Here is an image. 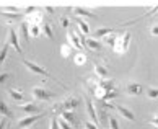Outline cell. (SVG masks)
I'll return each instance as SVG.
<instances>
[{
    "instance_id": "cell-1",
    "label": "cell",
    "mask_w": 158,
    "mask_h": 129,
    "mask_svg": "<svg viewBox=\"0 0 158 129\" xmlns=\"http://www.w3.org/2000/svg\"><path fill=\"white\" fill-rule=\"evenodd\" d=\"M78 105H80V100H78V98L69 97V98H65V100H62V101L56 103L54 106H52V113H54V114H59L60 111H65V110L73 111V110L78 108Z\"/></svg>"
},
{
    "instance_id": "cell-2",
    "label": "cell",
    "mask_w": 158,
    "mask_h": 129,
    "mask_svg": "<svg viewBox=\"0 0 158 129\" xmlns=\"http://www.w3.org/2000/svg\"><path fill=\"white\" fill-rule=\"evenodd\" d=\"M131 39H132V36H131L129 31H126V33H122L121 36H118L116 38L114 46H113L114 52H118V54H124V52H127L129 46H131Z\"/></svg>"
},
{
    "instance_id": "cell-3",
    "label": "cell",
    "mask_w": 158,
    "mask_h": 129,
    "mask_svg": "<svg viewBox=\"0 0 158 129\" xmlns=\"http://www.w3.org/2000/svg\"><path fill=\"white\" fill-rule=\"evenodd\" d=\"M67 39H69V44L72 46V48H75L77 51H83V36H81V33L78 30H69L67 31Z\"/></svg>"
},
{
    "instance_id": "cell-4",
    "label": "cell",
    "mask_w": 158,
    "mask_h": 129,
    "mask_svg": "<svg viewBox=\"0 0 158 129\" xmlns=\"http://www.w3.org/2000/svg\"><path fill=\"white\" fill-rule=\"evenodd\" d=\"M23 64H25V67L28 69V70H31L33 74H36V75H41V77H46V79H51L52 75L46 70L43 66H39V64H36V62H33V61H23Z\"/></svg>"
},
{
    "instance_id": "cell-5",
    "label": "cell",
    "mask_w": 158,
    "mask_h": 129,
    "mask_svg": "<svg viewBox=\"0 0 158 129\" xmlns=\"http://www.w3.org/2000/svg\"><path fill=\"white\" fill-rule=\"evenodd\" d=\"M31 93L36 100H39V101H49L51 98H54V93L46 90V88H41V87H34L31 90Z\"/></svg>"
},
{
    "instance_id": "cell-6",
    "label": "cell",
    "mask_w": 158,
    "mask_h": 129,
    "mask_svg": "<svg viewBox=\"0 0 158 129\" xmlns=\"http://www.w3.org/2000/svg\"><path fill=\"white\" fill-rule=\"evenodd\" d=\"M43 116H44V113H34V114L26 116V118H23V119L18 121V127H30V126H33L38 119L43 118Z\"/></svg>"
},
{
    "instance_id": "cell-7",
    "label": "cell",
    "mask_w": 158,
    "mask_h": 129,
    "mask_svg": "<svg viewBox=\"0 0 158 129\" xmlns=\"http://www.w3.org/2000/svg\"><path fill=\"white\" fill-rule=\"evenodd\" d=\"M7 43L10 44V46H13V49L18 52V54H21V46H20V41H18V36H16V31L13 30V28H10L8 30V41Z\"/></svg>"
},
{
    "instance_id": "cell-8",
    "label": "cell",
    "mask_w": 158,
    "mask_h": 129,
    "mask_svg": "<svg viewBox=\"0 0 158 129\" xmlns=\"http://www.w3.org/2000/svg\"><path fill=\"white\" fill-rule=\"evenodd\" d=\"M83 46H86L88 49H91V51H101V48H103V44H101V41L99 39H95V38H83Z\"/></svg>"
},
{
    "instance_id": "cell-9",
    "label": "cell",
    "mask_w": 158,
    "mask_h": 129,
    "mask_svg": "<svg viewBox=\"0 0 158 129\" xmlns=\"http://www.w3.org/2000/svg\"><path fill=\"white\" fill-rule=\"evenodd\" d=\"M98 87H101L103 90H116L118 88V85H116V82L113 80V79H99L98 80V84H96Z\"/></svg>"
},
{
    "instance_id": "cell-10",
    "label": "cell",
    "mask_w": 158,
    "mask_h": 129,
    "mask_svg": "<svg viewBox=\"0 0 158 129\" xmlns=\"http://www.w3.org/2000/svg\"><path fill=\"white\" fill-rule=\"evenodd\" d=\"M85 105H86V113H88V116L91 118V121L93 123H96V124L99 126V123H98V113H96V110H95V106H93V103L90 101L88 98H85Z\"/></svg>"
},
{
    "instance_id": "cell-11",
    "label": "cell",
    "mask_w": 158,
    "mask_h": 129,
    "mask_svg": "<svg viewBox=\"0 0 158 129\" xmlns=\"http://www.w3.org/2000/svg\"><path fill=\"white\" fill-rule=\"evenodd\" d=\"M26 21L28 23H33V25H41V23L44 21V15L41 13V10H38V11H34V13L28 15L26 16Z\"/></svg>"
},
{
    "instance_id": "cell-12",
    "label": "cell",
    "mask_w": 158,
    "mask_h": 129,
    "mask_svg": "<svg viewBox=\"0 0 158 129\" xmlns=\"http://www.w3.org/2000/svg\"><path fill=\"white\" fill-rule=\"evenodd\" d=\"M114 108L118 110V113L122 116V118H126V119H129V121H134V119H135V114H134L129 108L122 106V105H118V106H114Z\"/></svg>"
},
{
    "instance_id": "cell-13",
    "label": "cell",
    "mask_w": 158,
    "mask_h": 129,
    "mask_svg": "<svg viewBox=\"0 0 158 129\" xmlns=\"http://www.w3.org/2000/svg\"><path fill=\"white\" fill-rule=\"evenodd\" d=\"M72 13H73L75 16H91V18H96V15L93 13L91 10L81 8V7H73V8H72Z\"/></svg>"
},
{
    "instance_id": "cell-14",
    "label": "cell",
    "mask_w": 158,
    "mask_h": 129,
    "mask_svg": "<svg viewBox=\"0 0 158 129\" xmlns=\"http://www.w3.org/2000/svg\"><path fill=\"white\" fill-rule=\"evenodd\" d=\"M127 93L132 95V97H139V95L143 93V87L140 84H129L127 85Z\"/></svg>"
},
{
    "instance_id": "cell-15",
    "label": "cell",
    "mask_w": 158,
    "mask_h": 129,
    "mask_svg": "<svg viewBox=\"0 0 158 129\" xmlns=\"http://www.w3.org/2000/svg\"><path fill=\"white\" fill-rule=\"evenodd\" d=\"M21 111H25L26 114H34V113H39V106L34 101H30V103H25L21 105Z\"/></svg>"
},
{
    "instance_id": "cell-16",
    "label": "cell",
    "mask_w": 158,
    "mask_h": 129,
    "mask_svg": "<svg viewBox=\"0 0 158 129\" xmlns=\"http://www.w3.org/2000/svg\"><path fill=\"white\" fill-rule=\"evenodd\" d=\"M111 33H114V30H111V28H99V30L93 31L91 38H95V39H101V38L106 36V34H111Z\"/></svg>"
},
{
    "instance_id": "cell-17",
    "label": "cell",
    "mask_w": 158,
    "mask_h": 129,
    "mask_svg": "<svg viewBox=\"0 0 158 129\" xmlns=\"http://www.w3.org/2000/svg\"><path fill=\"white\" fill-rule=\"evenodd\" d=\"M28 34H30V38H39L41 36V26L28 23Z\"/></svg>"
},
{
    "instance_id": "cell-18",
    "label": "cell",
    "mask_w": 158,
    "mask_h": 129,
    "mask_svg": "<svg viewBox=\"0 0 158 129\" xmlns=\"http://www.w3.org/2000/svg\"><path fill=\"white\" fill-rule=\"evenodd\" d=\"M39 26H41V34H44V36H48L49 39H52V38H54V31H52V28H51V25H49V23L43 21Z\"/></svg>"
},
{
    "instance_id": "cell-19",
    "label": "cell",
    "mask_w": 158,
    "mask_h": 129,
    "mask_svg": "<svg viewBox=\"0 0 158 129\" xmlns=\"http://www.w3.org/2000/svg\"><path fill=\"white\" fill-rule=\"evenodd\" d=\"M0 16L7 18V20L11 23V21H18V20H21V18H23V13H7V11L0 10Z\"/></svg>"
},
{
    "instance_id": "cell-20",
    "label": "cell",
    "mask_w": 158,
    "mask_h": 129,
    "mask_svg": "<svg viewBox=\"0 0 158 129\" xmlns=\"http://www.w3.org/2000/svg\"><path fill=\"white\" fill-rule=\"evenodd\" d=\"M95 75L99 77V79L108 77V67L103 66V64H96V66H95Z\"/></svg>"
},
{
    "instance_id": "cell-21",
    "label": "cell",
    "mask_w": 158,
    "mask_h": 129,
    "mask_svg": "<svg viewBox=\"0 0 158 129\" xmlns=\"http://www.w3.org/2000/svg\"><path fill=\"white\" fill-rule=\"evenodd\" d=\"M77 26H78V31H80L81 34H90V25H88L86 21L81 20L80 16L77 18Z\"/></svg>"
},
{
    "instance_id": "cell-22",
    "label": "cell",
    "mask_w": 158,
    "mask_h": 129,
    "mask_svg": "<svg viewBox=\"0 0 158 129\" xmlns=\"http://www.w3.org/2000/svg\"><path fill=\"white\" fill-rule=\"evenodd\" d=\"M73 61H75L77 66H83V64H86V61H88V57H86V54H85L83 51H78L77 54H75Z\"/></svg>"
},
{
    "instance_id": "cell-23",
    "label": "cell",
    "mask_w": 158,
    "mask_h": 129,
    "mask_svg": "<svg viewBox=\"0 0 158 129\" xmlns=\"http://www.w3.org/2000/svg\"><path fill=\"white\" fill-rule=\"evenodd\" d=\"M0 116H5V118H10L11 116V110L3 100H0Z\"/></svg>"
},
{
    "instance_id": "cell-24",
    "label": "cell",
    "mask_w": 158,
    "mask_h": 129,
    "mask_svg": "<svg viewBox=\"0 0 158 129\" xmlns=\"http://www.w3.org/2000/svg\"><path fill=\"white\" fill-rule=\"evenodd\" d=\"M116 97H118V88H116V90H106V92H104V95L99 100H101V101H111V100H114Z\"/></svg>"
},
{
    "instance_id": "cell-25",
    "label": "cell",
    "mask_w": 158,
    "mask_h": 129,
    "mask_svg": "<svg viewBox=\"0 0 158 129\" xmlns=\"http://www.w3.org/2000/svg\"><path fill=\"white\" fill-rule=\"evenodd\" d=\"M8 93L13 100H16V101H23V100H25V95H23L21 90H18V88H11V90H8Z\"/></svg>"
},
{
    "instance_id": "cell-26",
    "label": "cell",
    "mask_w": 158,
    "mask_h": 129,
    "mask_svg": "<svg viewBox=\"0 0 158 129\" xmlns=\"http://www.w3.org/2000/svg\"><path fill=\"white\" fill-rule=\"evenodd\" d=\"M8 49H10V44L8 43H5L2 46V51H0V66L5 62V59H7V56H8Z\"/></svg>"
},
{
    "instance_id": "cell-27",
    "label": "cell",
    "mask_w": 158,
    "mask_h": 129,
    "mask_svg": "<svg viewBox=\"0 0 158 129\" xmlns=\"http://www.w3.org/2000/svg\"><path fill=\"white\" fill-rule=\"evenodd\" d=\"M60 118H64L65 121H69V123H73V119H75V116H73V111H70V110H65V111H60Z\"/></svg>"
},
{
    "instance_id": "cell-28",
    "label": "cell",
    "mask_w": 158,
    "mask_h": 129,
    "mask_svg": "<svg viewBox=\"0 0 158 129\" xmlns=\"http://www.w3.org/2000/svg\"><path fill=\"white\" fill-rule=\"evenodd\" d=\"M20 33H21V36L23 39H30V34H28V21H23L21 25H20Z\"/></svg>"
},
{
    "instance_id": "cell-29",
    "label": "cell",
    "mask_w": 158,
    "mask_h": 129,
    "mask_svg": "<svg viewBox=\"0 0 158 129\" xmlns=\"http://www.w3.org/2000/svg\"><path fill=\"white\" fill-rule=\"evenodd\" d=\"M70 54H72V46L70 44H62L60 46V56L62 57H69Z\"/></svg>"
},
{
    "instance_id": "cell-30",
    "label": "cell",
    "mask_w": 158,
    "mask_h": 129,
    "mask_svg": "<svg viewBox=\"0 0 158 129\" xmlns=\"http://www.w3.org/2000/svg\"><path fill=\"white\" fill-rule=\"evenodd\" d=\"M57 124H59V127H60V129H72V127H73L72 123L65 121L64 118H57Z\"/></svg>"
},
{
    "instance_id": "cell-31",
    "label": "cell",
    "mask_w": 158,
    "mask_h": 129,
    "mask_svg": "<svg viewBox=\"0 0 158 129\" xmlns=\"http://www.w3.org/2000/svg\"><path fill=\"white\" fill-rule=\"evenodd\" d=\"M116 38H118V36H116L114 33H111V34H106V36L101 38V39H103L106 44H109V46H114V43H116Z\"/></svg>"
},
{
    "instance_id": "cell-32",
    "label": "cell",
    "mask_w": 158,
    "mask_h": 129,
    "mask_svg": "<svg viewBox=\"0 0 158 129\" xmlns=\"http://www.w3.org/2000/svg\"><path fill=\"white\" fill-rule=\"evenodd\" d=\"M143 93H147V97H150V98H156L158 97V90L156 88H147V90H143Z\"/></svg>"
},
{
    "instance_id": "cell-33",
    "label": "cell",
    "mask_w": 158,
    "mask_h": 129,
    "mask_svg": "<svg viewBox=\"0 0 158 129\" xmlns=\"http://www.w3.org/2000/svg\"><path fill=\"white\" fill-rule=\"evenodd\" d=\"M60 25L65 28V30H69V28H70V20L67 18V16H62V18H60Z\"/></svg>"
},
{
    "instance_id": "cell-34",
    "label": "cell",
    "mask_w": 158,
    "mask_h": 129,
    "mask_svg": "<svg viewBox=\"0 0 158 129\" xmlns=\"http://www.w3.org/2000/svg\"><path fill=\"white\" fill-rule=\"evenodd\" d=\"M10 77H11V74H8V72H5V74H0V85H2V84H5V82H7Z\"/></svg>"
},
{
    "instance_id": "cell-35",
    "label": "cell",
    "mask_w": 158,
    "mask_h": 129,
    "mask_svg": "<svg viewBox=\"0 0 158 129\" xmlns=\"http://www.w3.org/2000/svg\"><path fill=\"white\" fill-rule=\"evenodd\" d=\"M85 127L86 129H99V126L96 124V123H93V121H86L85 123Z\"/></svg>"
},
{
    "instance_id": "cell-36",
    "label": "cell",
    "mask_w": 158,
    "mask_h": 129,
    "mask_svg": "<svg viewBox=\"0 0 158 129\" xmlns=\"http://www.w3.org/2000/svg\"><path fill=\"white\" fill-rule=\"evenodd\" d=\"M109 127H113V129H118L119 127V123L116 118H109Z\"/></svg>"
},
{
    "instance_id": "cell-37",
    "label": "cell",
    "mask_w": 158,
    "mask_h": 129,
    "mask_svg": "<svg viewBox=\"0 0 158 129\" xmlns=\"http://www.w3.org/2000/svg\"><path fill=\"white\" fill-rule=\"evenodd\" d=\"M7 119H8V118H5V116H3V118H0V129L7 127Z\"/></svg>"
},
{
    "instance_id": "cell-38",
    "label": "cell",
    "mask_w": 158,
    "mask_h": 129,
    "mask_svg": "<svg viewBox=\"0 0 158 129\" xmlns=\"http://www.w3.org/2000/svg\"><path fill=\"white\" fill-rule=\"evenodd\" d=\"M51 127H52V129H59V124H57V118H52V121H51Z\"/></svg>"
},
{
    "instance_id": "cell-39",
    "label": "cell",
    "mask_w": 158,
    "mask_h": 129,
    "mask_svg": "<svg viewBox=\"0 0 158 129\" xmlns=\"http://www.w3.org/2000/svg\"><path fill=\"white\" fill-rule=\"evenodd\" d=\"M150 33H152V36H156V34H158V28H156V25H152Z\"/></svg>"
},
{
    "instance_id": "cell-40",
    "label": "cell",
    "mask_w": 158,
    "mask_h": 129,
    "mask_svg": "<svg viewBox=\"0 0 158 129\" xmlns=\"http://www.w3.org/2000/svg\"><path fill=\"white\" fill-rule=\"evenodd\" d=\"M46 11H49V13H54V7H44Z\"/></svg>"
},
{
    "instance_id": "cell-41",
    "label": "cell",
    "mask_w": 158,
    "mask_h": 129,
    "mask_svg": "<svg viewBox=\"0 0 158 129\" xmlns=\"http://www.w3.org/2000/svg\"><path fill=\"white\" fill-rule=\"evenodd\" d=\"M0 118H2V116H0Z\"/></svg>"
}]
</instances>
